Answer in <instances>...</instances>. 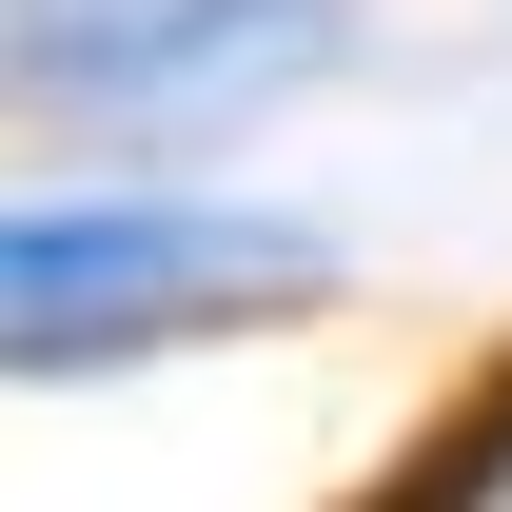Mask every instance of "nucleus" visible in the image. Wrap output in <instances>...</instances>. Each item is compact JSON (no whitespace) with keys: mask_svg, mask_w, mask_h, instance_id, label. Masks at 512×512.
<instances>
[{"mask_svg":"<svg viewBox=\"0 0 512 512\" xmlns=\"http://www.w3.org/2000/svg\"><path fill=\"white\" fill-rule=\"evenodd\" d=\"M335 256L256 197H40L0 237V296H20V355L79 375V355H158L178 316H237V296H316Z\"/></svg>","mask_w":512,"mask_h":512,"instance_id":"nucleus-1","label":"nucleus"},{"mask_svg":"<svg viewBox=\"0 0 512 512\" xmlns=\"http://www.w3.org/2000/svg\"><path fill=\"white\" fill-rule=\"evenodd\" d=\"M316 60H335L316 0H20V79L99 119H237Z\"/></svg>","mask_w":512,"mask_h":512,"instance_id":"nucleus-2","label":"nucleus"}]
</instances>
